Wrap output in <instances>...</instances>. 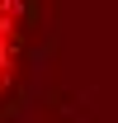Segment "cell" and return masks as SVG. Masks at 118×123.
<instances>
[{"instance_id":"1","label":"cell","mask_w":118,"mask_h":123,"mask_svg":"<svg viewBox=\"0 0 118 123\" xmlns=\"http://www.w3.org/2000/svg\"><path fill=\"white\" fill-rule=\"evenodd\" d=\"M19 0H0V85L14 71V43H19Z\"/></svg>"}]
</instances>
